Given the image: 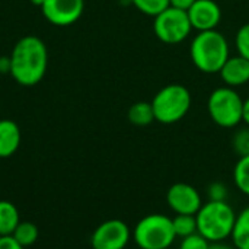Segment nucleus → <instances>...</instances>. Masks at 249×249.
<instances>
[{
    "label": "nucleus",
    "mask_w": 249,
    "mask_h": 249,
    "mask_svg": "<svg viewBox=\"0 0 249 249\" xmlns=\"http://www.w3.org/2000/svg\"><path fill=\"white\" fill-rule=\"evenodd\" d=\"M209 249H236V247L233 244H228L226 241H222V242H212Z\"/></svg>",
    "instance_id": "nucleus-27"
},
{
    "label": "nucleus",
    "mask_w": 249,
    "mask_h": 249,
    "mask_svg": "<svg viewBox=\"0 0 249 249\" xmlns=\"http://www.w3.org/2000/svg\"><path fill=\"white\" fill-rule=\"evenodd\" d=\"M207 111L214 124L222 128H233L242 123L244 99L235 88L222 86L210 93Z\"/></svg>",
    "instance_id": "nucleus-6"
},
{
    "label": "nucleus",
    "mask_w": 249,
    "mask_h": 249,
    "mask_svg": "<svg viewBox=\"0 0 249 249\" xmlns=\"http://www.w3.org/2000/svg\"><path fill=\"white\" fill-rule=\"evenodd\" d=\"M48 67V50L44 41L35 35L22 36L10 54V76L20 86L38 85Z\"/></svg>",
    "instance_id": "nucleus-1"
},
{
    "label": "nucleus",
    "mask_w": 249,
    "mask_h": 249,
    "mask_svg": "<svg viewBox=\"0 0 249 249\" xmlns=\"http://www.w3.org/2000/svg\"><path fill=\"white\" fill-rule=\"evenodd\" d=\"M19 210L7 200H0V236H9L19 225Z\"/></svg>",
    "instance_id": "nucleus-14"
},
{
    "label": "nucleus",
    "mask_w": 249,
    "mask_h": 249,
    "mask_svg": "<svg viewBox=\"0 0 249 249\" xmlns=\"http://www.w3.org/2000/svg\"><path fill=\"white\" fill-rule=\"evenodd\" d=\"M235 44H236L238 54L242 55L244 58L249 60V23L242 25L238 29L236 38H235Z\"/></svg>",
    "instance_id": "nucleus-22"
},
{
    "label": "nucleus",
    "mask_w": 249,
    "mask_h": 249,
    "mask_svg": "<svg viewBox=\"0 0 249 249\" xmlns=\"http://www.w3.org/2000/svg\"><path fill=\"white\" fill-rule=\"evenodd\" d=\"M169 3L172 7H177L181 10H188L196 3V0H169Z\"/></svg>",
    "instance_id": "nucleus-26"
},
{
    "label": "nucleus",
    "mask_w": 249,
    "mask_h": 249,
    "mask_svg": "<svg viewBox=\"0 0 249 249\" xmlns=\"http://www.w3.org/2000/svg\"><path fill=\"white\" fill-rule=\"evenodd\" d=\"M0 249H25L20 244L15 241L12 235L9 236H0Z\"/></svg>",
    "instance_id": "nucleus-25"
},
{
    "label": "nucleus",
    "mask_w": 249,
    "mask_h": 249,
    "mask_svg": "<svg viewBox=\"0 0 249 249\" xmlns=\"http://www.w3.org/2000/svg\"><path fill=\"white\" fill-rule=\"evenodd\" d=\"M187 13L193 29H197L198 32L213 31L222 20V9L214 0H196Z\"/></svg>",
    "instance_id": "nucleus-11"
},
{
    "label": "nucleus",
    "mask_w": 249,
    "mask_h": 249,
    "mask_svg": "<svg viewBox=\"0 0 249 249\" xmlns=\"http://www.w3.org/2000/svg\"><path fill=\"white\" fill-rule=\"evenodd\" d=\"M131 236L140 249H169L177 239L172 219L162 213L147 214L140 219Z\"/></svg>",
    "instance_id": "nucleus-4"
},
{
    "label": "nucleus",
    "mask_w": 249,
    "mask_h": 249,
    "mask_svg": "<svg viewBox=\"0 0 249 249\" xmlns=\"http://www.w3.org/2000/svg\"><path fill=\"white\" fill-rule=\"evenodd\" d=\"M127 118L133 125L137 127H146L149 124H152L155 121V112H153V107L152 102H136L128 108L127 112Z\"/></svg>",
    "instance_id": "nucleus-16"
},
{
    "label": "nucleus",
    "mask_w": 249,
    "mask_h": 249,
    "mask_svg": "<svg viewBox=\"0 0 249 249\" xmlns=\"http://www.w3.org/2000/svg\"><path fill=\"white\" fill-rule=\"evenodd\" d=\"M22 142L19 125L12 120H0V158L13 156Z\"/></svg>",
    "instance_id": "nucleus-13"
},
{
    "label": "nucleus",
    "mask_w": 249,
    "mask_h": 249,
    "mask_svg": "<svg viewBox=\"0 0 249 249\" xmlns=\"http://www.w3.org/2000/svg\"><path fill=\"white\" fill-rule=\"evenodd\" d=\"M193 98L190 90L178 83L162 88L153 98L152 107L155 120L160 124H175L191 109Z\"/></svg>",
    "instance_id": "nucleus-5"
},
{
    "label": "nucleus",
    "mask_w": 249,
    "mask_h": 249,
    "mask_svg": "<svg viewBox=\"0 0 249 249\" xmlns=\"http://www.w3.org/2000/svg\"><path fill=\"white\" fill-rule=\"evenodd\" d=\"M130 3L143 15L147 16H158L160 12H163L166 7L171 6L169 0H130Z\"/></svg>",
    "instance_id": "nucleus-20"
},
{
    "label": "nucleus",
    "mask_w": 249,
    "mask_h": 249,
    "mask_svg": "<svg viewBox=\"0 0 249 249\" xmlns=\"http://www.w3.org/2000/svg\"><path fill=\"white\" fill-rule=\"evenodd\" d=\"M236 212L228 201H207L203 203L196 214L197 232L210 244L222 242L232 236L236 222Z\"/></svg>",
    "instance_id": "nucleus-3"
},
{
    "label": "nucleus",
    "mask_w": 249,
    "mask_h": 249,
    "mask_svg": "<svg viewBox=\"0 0 249 249\" xmlns=\"http://www.w3.org/2000/svg\"><path fill=\"white\" fill-rule=\"evenodd\" d=\"M225 86L229 88H239L249 83V60L244 58L242 55L229 57L228 61L219 71Z\"/></svg>",
    "instance_id": "nucleus-12"
},
{
    "label": "nucleus",
    "mask_w": 249,
    "mask_h": 249,
    "mask_svg": "<svg viewBox=\"0 0 249 249\" xmlns=\"http://www.w3.org/2000/svg\"><path fill=\"white\" fill-rule=\"evenodd\" d=\"M233 182L239 193L249 197V155L238 159L233 168Z\"/></svg>",
    "instance_id": "nucleus-18"
},
{
    "label": "nucleus",
    "mask_w": 249,
    "mask_h": 249,
    "mask_svg": "<svg viewBox=\"0 0 249 249\" xmlns=\"http://www.w3.org/2000/svg\"><path fill=\"white\" fill-rule=\"evenodd\" d=\"M232 147H233L235 153L239 158L249 155V127L239 128L233 134V137H232Z\"/></svg>",
    "instance_id": "nucleus-21"
},
{
    "label": "nucleus",
    "mask_w": 249,
    "mask_h": 249,
    "mask_svg": "<svg viewBox=\"0 0 249 249\" xmlns=\"http://www.w3.org/2000/svg\"><path fill=\"white\" fill-rule=\"evenodd\" d=\"M229 42L217 29L198 32L191 42L190 55L193 64L206 74L219 73L231 57Z\"/></svg>",
    "instance_id": "nucleus-2"
},
{
    "label": "nucleus",
    "mask_w": 249,
    "mask_h": 249,
    "mask_svg": "<svg viewBox=\"0 0 249 249\" xmlns=\"http://www.w3.org/2000/svg\"><path fill=\"white\" fill-rule=\"evenodd\" d=\"M172 225L175 235L179 239L197 232V220L193 214H175V217L172 219Z\"/></svg>",
    "instance_id": "nucleus-19"
},
{
    "label": "nucleus",
    "mask_w": 249,
    "mask_h": 249,
    "mask_svg": "<svg viewBox=\"0 0 249 249\" xmlns=\"http://www.w3.org/2000/svg\"><path fill=\"white\" fill-rule=\"evenodd\" d=\"M166 203L175 214L196 216L203 206V198L198 190L187 182H177L166 193Z\"/></svg>",
    "instance_id": "nucleus-10"
},
{
    "label": "nucleus",
    "mask_w": 249,
    "mask_h": 249,
    "mask_svg": "<svg viewBox=\"0 0 249 249\" xmlns=\"http://www.w3.org/2000/svg\"><path fill=\"white\" fill-rule=\"evenodd\" d=\"M12 236L15 238V241L18 244H20L23 248H26V247H31L36 242L39 232H38V228L35 223L28 222V220H23V222L20 220L19 225L16 226V229L13 231Z\"/></svg>",
    "instance_id": "nucleus-17"
},
{
    "label": "nucleus",
    "mask_w": 249,
    "mask_h": 249,
    "mask_svg": "<svg viewBox=\"0 0 249 249\" xmlns=\"http://www.w3.org/2000/svg\"><path fill=\"white\" fill-rule=\"evenodd\" d=\"M131 239L128 225L120 219H109L101 223L90 236L93 249H125Z\"/></svg>",
    "instance_id": "nucleus-8"
},
{
    "label": "nucleus",
    "mask_w": 249,
    "mask_h": 249,
    "mask_svg": "<svg viewBox=\"0 0 249 249\" xmlns=\"http://www.w3.org/2000/svg\"><path fill=\"white\" fill-rule=\"evenodd\" d=\"M229 190L223 182H212L207 188V197L210 201H226Z\"/></svg>",
    "instance_id": "nucleus-24"
},
{
    "label": "nucleus",
    "mask_w": 249,
    "mask_h": 249,
    "mask_svg": "<svg viewBox=\"0 0 249 249\" xmlns=\"http://www.w3.org/2000/svg\"><path fill=\"white\" fill-rule=\"evenodd\" d=\"M0 73H10V57H0Z\"/></svg>",
    "instance_id": "nucleus-28"
},
{
    "label": "nucleus",
    "mask_w": 249,
    "mask_h": 249,
    "mask_svg": "<svg viewBox=\"0 0 249 249\" xmlns=\"http://www.w3.org/2000/svg\"><path fill=\"white\" fill-rule=\"evenodd\" d=\"M85 0H45L41 6L44 18L55 26H69L80 19Z\"/></svg>",
    "instance_id": "nucleus-9"
},
{
    "label": "nucleus",
    "mask_w": 249,
    "mask_h": 249,
    "mask_svg": "<svg viewBox=\"0 0 249 249\" xmlns=\"http://www.w3.org/2000/svg\"><path fill=\"white\" fill-rule=\"evenodd\" d=\"M153 31L162 42L175 45L184 42L191 35L193 25L187 10L169 6L158 16H155Z\"/></svg>",
    "instance_id": "nucleus-7"
},
{
    "label": "nucleus",
    "mask_w": 249,
    "mask_h": 249,
    "mask_svg": "<svg viewBox=\"0 0 249 249\" xmlns=\"http://www.w3.org/2000/svg\"><path fill=\"white\" fill-rule=\"evenodd\" d=\"M231 239L236 249H249V206L238 213Z\"/></svg>",
    "instance_id": "nucleus-15"
},
{
    "label": "nucleus",
    "mask_w": 249,
    "mask_h": 249,
    "mask_svg": "<svg viewBox=\"0 0 249 249\" xmlns=\"http://www.w3.org/2000/svg\"><path fill=\"white\" fill-rule=\"evenodd\" d=\"M210 248V242L201 236L198 232L190 235V236H185L181 239L179 242V247L178 249H209Z\"/></svg>",
    "instance_id": "nucleus-23"
},
{
    "label": "nucleus",
    "mask_w": 249,
    "mask_h": 249,
    "mask_svg": "<svg viewBox=\"0 0 249 249\" xmlns=\"http://www.w3.org/2000/svg\"><path fill=\"white\" fill-rule=\"evenodd\" d=\"M29 1H31L32 4H35V6L41 7V6L44 4V1H45V0H29Z\"/></svg>",
    "instance_id": "nucleus-30"
},
{
    "label": "nucleus",
    "mask_w": 249,
    "mask_h": 249,
    "mask_svg": "<svg viewBox=\"0 0 249 249\" xmlns=\"http://www.w3.org/2000/svg\"><path fill=\"white\" fill-rule=\"evenodd\" d=\"M242 121L249 127V98L244 101V112H242Z\"/></svg>",
    "instance_id": "nucleus-29"
},
{
    "label": "nucleus",
    "mask_w": 249,
    "mask_h": 249,
    "mask_svg": "<svg viewBox=\"0 0 249 249\" xmlns=\"http://www.w3.org/2000/svg\"><path fill=\"white\" fill-rule=\"evenodd\" d=\"M169 249H171V248H169Z\"/></svg>",
    "instance_id": "nucleus-31"
}]
</instances>
